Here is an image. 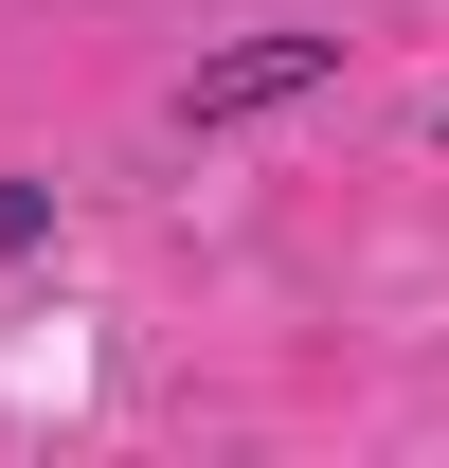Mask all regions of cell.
Returning <instances> with one entry per match:
<instances>
[{
  "instance_id": "cell-1",
  "label": "cell",
  "mask_w": 449,
  "mask_h": 468,
  "mask_svg": "<svg viewBox=\"0 0 449 468\" xmlns=\"http://www.w3.org/2000/svg\"><path fill=\"white\" fill-rule=\"evenodd\" d=\"M306 90H341V37L324 18H270V37H234V55H198L180 72V144H234V126H270V109H306Z\"/></svg>"
},
{
  "instance_id": "cell-2",
  "label": "cell",
  "mask_w": 449,
  "mask_h": 468,
  "mask_svg": "<svg viewBox=\"0 0 449 468\" xmlns=\"http://www.w3.org/2000/svg\"><path fill=\"white\" fill-rule=\"evenodd\" d=\"M0 271H55V180L0 163Z\"/></svg>"
},
{
  "instance_id": "cell-3",
  "label": "cell",
  "mask_w": 449,
  "mask_h": 468,
  "mask_svg": "<svg viewBox=\"0 0 449 468\" xmlns=\"http://www.w3.org/2000/svg\"><path fill=\"white\" fill-rule=\"evenodd\" d=\"M432 144H449V109H432Z\"/></svg>"
}]
</instances>
